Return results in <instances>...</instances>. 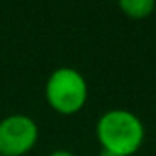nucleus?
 Returning <instances> with one entry per match:
<instances>
[{"label":"nucleus","instance_id":"obj_1","mask_svg":"<svg viewBox=\"0 0 156 156\" xmlns=\"http://www.w3.org/2000/svg\"><path fill=\"white\" fill-rule=\"evenodd\" d=\"M96 134L102 149L121 156H131L143 144L144 126L134 112L116 108L106 111L98 119Z\"/></svg>","mask_w":156,"mask_h":156},{"label":"nucleus","instance_id":"obj_2","mask_svg":"<svg viewBox=\"0 0 156 156\" xmlns=\"http://www.w3.org/2000/svg\"><path fill=\"white\" fill-rule=\"evenodd\" d=\"M45 99L54 111L74 114L87 99V82L74 67H57L45 82Z\"/></svg>","mask_w":156,"mask_h":156},{"label":"nucleus","instance_id":"obj_3","mask_svg":"<svg viewBox=\"0 0 156 156\" xmlns=\"http://www.w3.org/2000/svg\"><path fill=\"white\" fill-rule=\"evenodd\" d=\"M39 138L37 122L25 114H10L0 121V156H22Z\"/></svg>","mask_w":156,"mask_h":156},{"label":"nucleus","instance_id":"obj_4","mask_svg":"<svg viewBox=\"0 0 156 156\" xmlns=\"http://www.w3.org/2000/svg\"><path fill=\"white\" fill-rule=\"evenodd\" d=\"M119 9L131 19H144L153 14L156 4L154 0H121Z\"/></svg>","mask_w":156,"mask_h":156},{"label":"nucleus","instance_id":"obj_5","mask_svg":"<svg viewBox=\"0 0 156 156\" xmlns=\"http://www.w3.org/2000/svg\"><path fill=\"white\" fill-rule=\"evenodd\" d=\"M49 156H76V154L71 151H67V149H57V151H52Z\"/></svg>","mask_w":156,"mask_h":156},{"label":"nucleus","instance_id":"obj_6","mask_svg":"<svg viewBox=\"0 0 156 156\" xmlns=\"http://www.w3.org/2000/svg\"><path fill=\"white\" fill-rule=\"evenodd\" d=\"M99 156H121V154H118V153H112V151H109V149H101Z\"/></svg>","mask_w":156,"mask_h":156}]
</instances>
